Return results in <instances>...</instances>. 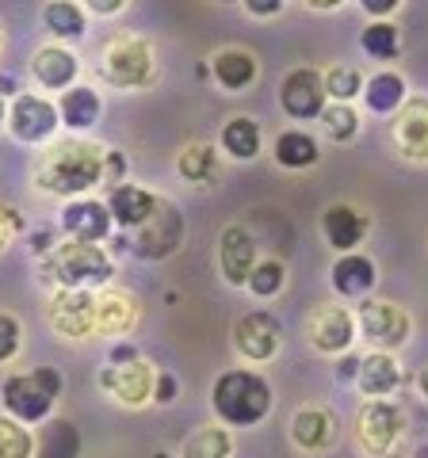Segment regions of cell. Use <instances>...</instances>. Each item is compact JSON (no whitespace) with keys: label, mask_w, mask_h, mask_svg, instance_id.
I'll use <instances>...</instances> for the list:
<instances>
[{"label":"cell","mask_w":428,"mask_h":458,"mask_svg":"<svg viewBox=\"0 0 428 458\" xmlns=\"http://www.w3.org/2000/svg\"><path fill=\"white\" fill-rule=\"evenodd\" d=\"M306 8H313V12H337L345 0H303Z\"/></svg>","instance_id":"48"},{"label":"cell","mask_w":428,"mask_h":458,"mask_svg":"<svg viewBox=\"0 0 428 458\" xmlns=\"http://www.w3.org/2000/svg\"><path fill=\"white\" fill-rule=\"evenodd\" d=\"M0 47H4V27H0Z\"/></svg>","instance_id":"54"},{"label":"cell","mask_w":428,"mask_h":458,"mask_svg":"<svg viewBox=\"0 0 428 458\" xmlns=\"http://www.w3.org/2000/svg\"><path fill=\"white\" fill-rule=\"evenodd\" d=\"M390 138L406 161H428V96H406V104L398 107V119L390 126Z\"/></svg>","instance_id":"15"},{"label":"cell","mask_w":428,"mask_h":458,"mask_svg":"<svg viewBox=\"0 0 428 458\" xmlns=\"http://www.w3.org/2000/svg\"><path fill=\"white\" fill-rule=\"evenodd\" d=\"M0 96H12V99H16V96H20V84L12 81V77H0Z\"/></svg>","instance_id":"49"},{"label":"cell","mask_w":428,"mask_h":458,"mask_svg":"<svg viewBox=\"0 0 428 458\" xmlns=\"http://www.w3.org/2000/svg\"><path fill=\"white\" fill-rule=\"evenodd\" d=\"M131 360H138V348L134 344H126V340H119L116 348H111V355H107V363H131Z\"/></svg>","instance_id":"46"},{"label":"cell","mask_w":428,"mask_h":458,"mask_svg":"<svg viewBox=\"0 0 428 458\" xmlns=\"http://www.w3.org/2000/svg\"><path fill=\"white\" fill-rule=\"evenodd\" d=\"M355 443L360 451L371 458H398L406 443V412L387 397H367L360 409H355Z\"/></svg>","instance_id":"6"},{"label":"cell","mask_w":428,"mask_h":458,"mask_svg":"<svg viewBox=\"0 0 428 458\" xmlns=\"http://www.w3.org/2000/svg\"><path fill=\"white\" fill-rule=\"evenodd\" d=\"M272 153H276L279 168H295V172L313 168V165L321 161V146H318V138L306 134V131H283V134L272 141Z\"/></svg>","instance_id":"31"},{"label":"cell","mask_w":428,"mask_h":458,"mask_svg":"<svg viewBox=\"0 0 428 458\" xmlns=\"http://www.w3.org/2000/svg\"><path fill=\"white\" fill-rule=\"evenodd\" d=\"M153 458H173V454H168V451H157V454H153Z\"/></svg>","instance_id":"53"},{"label":"cell","mask_w":428,"mask_h":458,"mask_svg":"<svg viewBox=\"0 0 428 458\" xmlns=\"http://www.w3.org/2000/svg\"><path fill=\"white\" fill-rule=\"evenodd\" d=\"M176 390H180V386H176V378L168 375V370H161V375L153 378V401H157V405H173Z\"/></svg>","instance_id":"42"},{"label":"cell","mask_w":428,"mask_h":458,"mask_svg":"<svg viewBox=\"0 0 428 458\" xmlns=\"http://www.w3.org/2000/svg\"><path fill=\"white\" fill-rule=\"evenodd\" d=\"M321 81H325V96L337 99V104H352V99L364 92V77H360V69H352V65L325 69Z\"/></svg>","instance_id":"37"},{"label":"cell","mask_w":428,"mask_h":458,"mask_svg":"<svg viewBox=\"0 0 428 458\" xmlns=\"http://www.w3.org/2000/svg\"><path fill=\"white\" fill-rule=\"evenodd\" d=\"M210 409L226 428H253L272 412V386L256 370H226L210 386Z\"/></svg>","instance_id":"2"},{"label":"cell","mask_w":428,"mask_h":458,"mask_svg":"<svg viewBox=\"0 0 428 458\" xmlns=\"http://www.w3.org/2000/svg\"><path fill=\"white\" fill-rule=\"evenodd\" d=\"M398 4H402V0H360V8L367 12L371 20H387V16H394Z\"/></svg>","instance_id":"44"},{"label":"cell","mask_w":428,"mask_h":458,"mask_svg":"<svg viewBox=\"0 0 428 458\" xmlns=\"http://www.w3.org/2000/svg\"><path fill=\"white\" fill-rule=\"evenodd\" d=\"M47 321L62 340L96 336V291H84V286H58L47 302Z\"/></svg>","instance_id":"8"},{"label":"cell","mask_w":428,"mask_h":458,"mask_svg":"<svg viewBox=\"0 0 428 458\" xmlns=\"http://www.w3.org/2000/svg\"><path fill=\"white\" fill-rule=\"evenodd\" d=\"M42 276L54 286H84V291H99L116 276V260L107 256L104 245L92 241H62L42 256Z\"/></svg>","instance_id":"3"},{"label":"cell","mask_w":428,"mask_h":458,"mask_svg":"<svg viewBox=\"0 0 428 458\" xmlns=\"http://www.w3.org/2000/svg\"><path fill=\"white\" fill-rule=\"evenodd\" d=\"M406 96H409L406 77L394 73V69H382V73L367 77V81H364V92H360L364 107L375 111V114H394L398 107L406 104Z\"/></svg>","instance_id":"28"},{"label":"cell","mask_w":428,"mask_h":458,"mask_svg":"<svg viewBox=\"0 0 428 458\" xmlns=\"http://www.w3.org/2000/svg\"><path fill=\"white\" fill-rule=\"evenodd\" d=\"M318 119H321L325 134H330L333 141H352L355 134H360V114H355L352 104H337V99H330Z\"/></svg>","instance_id":"35"},{"label":"cell","mask_w":428,"mask_h":458,"mask_svg":"<svg viewBox=\"0 0 428 458\" xmlns=\"http://www.w3.org/2000/svg\"><path fill=\"white\" fill-rule=\"evenodd\" d=\"M306 336L318 352L325 355H340L355 344V313L348 306L337 302H321L313 306V313L306 318Z\"/></svg>","instance_id":"14"},{"label":"cell","mask_w":428,"mask_h":458,"mask_svg":"<svg viewBox=\"0 0 428 458\" xmlns=\"http://www.w3.org/2000/svg\"><path fill=\"white\" fill-rule=\"evenodd\" d=\"M23 229V214L16 207H8V203H0V252H4L12 245V237H16Z\"/></svg>","instance_id":"40"},{"label":"cell","mask_w":428,"mask_h":458,"mask_svg":"<svg viewBox=\"0 0 428 458\" xmlns=\"http://www.w3.org/2000/svg\"><path fill=\"white\" fill-rule=\"evenodd\" d=\"M367 229H371L367 214L360 207H352V203H333L321 214V237L333 252H355L364 245Z\"/></svg>","instance_id":"18"},{"label":"cell","mask_w":428,"mask_h":458,"mask_svg":"<svg viewBox=\"0 0 428 458\" xmlns=\"http://www.w3.org/2000/svg\"><path fill=\"white\" fill-rule=\"evenodd\" d=\"M8 123V104H4V96H0V126Z\"/></svg>","instance_id":"51"},{"label":"cell","mask_w":428,"mask_h":458,"mask_svg":"<svg viewBox=\"0 0 428 458\" xmlns=\"http://www.w3.org/2000/svg\"><path fill=\"white\" fill-rule=\"evenodd\" d=\"M222 4H237V0H222Z\"/></svg>","instance_id":"55"},{"label":"cell","mask_w":428,"mask_h":458,"mask_svg":"<svg viewBox=\"0 0 428 458\" xmlns=\"http://www.w3.org/2000/svg\"><path fill=\"white\" fill-rule=\"evenodd\" d=\"M413 458H428V443H421V447L413 451Z\"/></svg>","instance_id":"52"},{"label":"cell","mask_w":428,"mask_h":458,"mask_svg":"<svg viewBox=\"0 0 428 458\" xmlns=\"http://www.w3.org/2000/svg\"><path fill=\"white\" fill-rule=\"evenodd\" d=\"M35 458H81V428L65 417H47L35 439Z\"/></svg>","instance_id":"27"},{"label":"cell","mask_w":428,"mask_h":458,"mask_svg":"<svg viewBox=\"0 0 428 458\" xmlns=\"http://www.w3.org/2000/svg\"><path fill=\"white\" fill-rule=\"evenodd\" d=\"M360 47L364 54H371L375 62H394L402 54V31L390 23V20H371L360 35Z\"/></svg>","instance_id":"33"},{"label":"cell","mask_w":428,"mask_h":458,"mask_svg":"<svg viewBox=\"0 0 428 458\" xmlns=\"http://www.w3.org/2000/svg\"><path fill=\"white\" fill-rule=\"evenodd\" d=\"M283 4H287V0H241V8H245L253 20H272L283 12Z\"/></svg>","instance_id":"41"},{"label":"cell","mask_w":428,"mask_h":458,"mask_svg":"<svg viewBox=\"0 0 428 458\" xmlns=\"http://www.w3.org/2000/svg\"><path fill=\"white\" fill-rule=\"evenodd\" d=\"M62 397V375L54 367H35L27 375H8L0 382V405L20 424H42Z\"/></svg>","instance_id":"4"},{"label":"cell","mask_w":428,"mask_h":458,"mask_svg":"<svg viewBox=\"0 0 428 458\" xmlns=\"http://www.w3.org/2000/svg\"><path fill=\"white\" fill-rule=\"evenodd\" d=\"M261 146H264L261 123L249 119V114H234V119L222 126V149H226V157H234V161H256Z\"/></svg>","instance_id":"30"},{"label":"cell","mask_w":428,"mask_h":458,"mask_svg":"<svg viewBox=\"0 0 428 458\" xmlns=\"http://www.w3.org/2000/svg\"><path fill=\"white\" fill-rule=\"evenodd\" d=\"M81 77V57L62 47V42H47L31 54V81L47 92H65L69 84H77Z\"/></svg>","instance_id":"16"},{"label":"cell","mask_w":428,"mask_h":458,"mask_svg":"<svg viewBox=\"0 0 428 458\" xmlns=\"http://www.w3.org/2000/svg\"><path fill=\"white\" fill-rule=\"evenodd\" d=\"M283 348V325L268 310H249L241 313L234 325V352L249 363H268L276 360Z\"/></svg>","instance_id":"10"},{"label":"cell","mask_w":428,"mask_h":458,"mask_svg":"<svg viewBox=\"0 0 428 458\" xmlns=\"http://www.w3.org/2000/svg\"><path fill=\"white\" fill-rule=\"evenodd\" d=\"M42 23H47V31L62 42H77L89 35V16H84V8L77 0H50L47 8H42Z\"/></svg>","instance_id":"32"},{"label":"cell","mask_w":428,"mask_h":458,"mask_svg":"<svg viewBox=\"0 0 428 458\" xmlns=\"http://www.w3.org/2000/svg\"><path fill=\"white\" fill-rule=\"evenodd\" d=\"M417 390H421V397L428 401V367L421 370V375H417Z\"/></svg>","instance_id":"50"},{"label":"cell","mask_w":428,"mask_h":458,"mask_svg":"<svg viewBox=\"0 0 428 458\" xmlns=\"http://www.w3.org/2000/svg\"><path fill=\"white\" fill-rule=\"evenodd\" d=\"M210 73L226 92H245L249 84L261 77V65H256V57L249 50L230 47V50H218L210 57Z\"/></svg>","instance_id":"26"},{"label":"cell","mask_w":428,"mask_h":458,"mask_svg":"<svg viewBox=\"0 0 428 458\" xmlns=\"http://www.w3.org/2000/svg\"><path fill=\"white\" fill-rule=\"evenodd\" d=\"M364 397H390L398 386H402V367H398L394 352H379L371 348L367 355H360V375H355Z\"/></svg>","instance_id":"23"},{"label":"cell","mask_w":428,"mask_h":458,"mask_svg":"<svg viewBox=\"0 0 428 458\" xmlns=\"http://www.w3.org/2000/svg\"><path fill=\"white\" fill-rule=\"evenodd\" d=\"M153 378H157V370L141 360H131V363H107L104 370H99V390L111 394L119 401V405L126 409H141V405H150L153 401Z\"/></svg>","instance_id":"11"},{"label":"cell","mask_w":428,"mask_h":458,"mask_svg":"<svg viewBox=\"0 0 428 458\" xmlns=\"http://www.w3.org/2000/svg\"><path fill=\"white\" fill-rule=\"evenodd\" d=\"M54 245H58V241H54L50 229H42V233H35V237H31V249H35V256H47Z\"/></svg>","instance_id":"47"},{"label":"cell","mask_w":428,"mask_h":458,"mask_svg":"<svg viewBox=\"0 0 428 458\" xmlns=\"http://www.w3.org/2000/svg\"><path fill=\"white\" fill-rule=\"evenodd\" d=\"M0 458H35V436L16 417H0Z\"/></svg>","instance_id":"36"},{"label":"cell","mask_w":428,"mask_h":458,"mask_svg":"<svg viewBox=\"0 0 428 458\" xmlns=\"http://www.w3.org/2000/svg\"><path fill=\"white\" fill-rule=\"evenodd\" d=\"M291 443L306 454H321L337 443V417L325 405H303L291 417Z\"/></svg>","instance_id":"19"},{"label":"cell","mask_w":428,"mask_h":458,"mask_svg":"<svg viewBox=\"0 0 428 458\" xmlns=\"http://www.w3.org/2000/svg\"><path fill=\"white\" fill-rule=\"evenodd\" d=\"M126 4H131V0H84V8L96 12V16H119Z\"/></svg>","instance_id":"45"},{"label":"cell","mask_w":428,"mask_h":458,"mask_svg":"<svg viewBox=\"0 0 428 458\" xmlns=\"http://www.w3.org/2000/svg\"><path fill=\"white\" fill-rule=\"evenodd\" d=\"M330 279H333V291L337 294H345V298H364L371 286L379 283V267L371 256L364 252H340L337 256V264L330 271Z\"/></svg>","instance_id":"25"},{"label":"cell","mask_w":428,"mask_h":458,"mask_svg":"<svg viewBox=\"0 0 428 458\" xmlns=\"http://www.w3.org/2000/svg\"><path fill=\"white\" fill-rule=\"evenodd\" d=\"M8 131L16 141H23V146H47V141H54V134H58V104L47 96H35V92H20L16 99H12L8 107Z\"/></svg>","instance_id":"9"},{"label":"cell","mask_w":428,"mask_h":458,"mask_svg":"<svg viewBox=\"0 0 428 458\" xmlns=\"http://www.w3.org/2000/svg\"><path fill=\"white\" fill-rule=\"evenodd\" d=\"M99 114H104V99H99V92L92 89V84H69V89L62 92L58 99V119L69 134H84L92 131V126L99 123Z\"/></svg>","instance_id":"22"},{"label":"cell","mask_w":428,"mask_h":458,"mask_svg":"<svg viewBox=\"0 0 428 458\" xmlns=\"http://www.w3.org/2000/svg\"><path fill=\"white\" fill-rule=\"evenodd\" d=\"M180 241H184V214L161 199L153 218L146 225H138V237L131 241V249L138 260H165V256H173L180 249Z\"/></svg>","instance_id":"12"},{"label":"cell","mask_w":428,"mask_h":458,"mask_svg":"<svg viewBox=\"0 0 428 458\" xmlns=\"http://www.w3.org/2000/svg\"><path fill=\"white\" fill-rule=\"evenodd\" d=\"M409 333H413V321L398 302L367 298V302H360V310H355V336H364L371 348H379V352L406 348Z\"/></svg>","instance_id":"7"},{"label":"cell","mask_w":428,"mask_h":458,"mask_svg":"<svg viewBox=\"0 0 428 458\" xmlns=\"http://www.w3.org/2000/svg\"><path fill=\"white\" fill-rule=\"evenodd\" d=\"M325 104H330V96H325V81H321V73L313 65H298L279 81V107L287 111L291 119H298V123L318 119Z\"/></svg>","instance_id":"13"},{"label":"cell","mask_w":428,"mask_h":458,"mask_svg":"<svg viewBox=\"0 0 428 458\" xmlns=\"http://www.w3.org/2000/svg\"><path fill=\"white\" fill-rule=\"evenodd\" d=\"M161 207V195H153L138 183H116L107 195V210H111V222L119 229H138L153 218V210Z\"/></svg>","instance_id":"21"},{"label":"cell","mask_w":428,"mask_h":458,"mask_svg":"<svg viewBox=\"0 0 428 458\" xmlns=\"http://www.w3.org/2000/svg\"><path fill=\"white\" fill-rule=\"evenodd\" d=\"M176 176L184 183H195V188H210L218 183V153L207 141H188L176 153Z\"/></svg>","instance_id":"29"},{"label":"cell","mask_w":428,"mask_h":458,"mask_svg":"<svg viewBox=\"0 0 428 458\" xmlns=\"http://www.w3.org/2000/svg\"><path fill=\"white\" fill-rule=\"evenodd\" d=\"M256 264V237L245 225H226L218 237V267L230 286H245L249 271Z\"/></svg>","instance_id":"20"},{"label":"cell","mask_w":428,"mask_h":458,"mask_svg":"<svg viewBox=\"0 0 428 458\" xmlns=\"http://www.w3.org/2000/svg\"><path fill=\"white\" fill-rule=\"evenodd\" d=\"M230 454H234L230 428L207 424V428H199L195 436H188V443H184V454H180V458H230Z\"/></svg>","instance_id":"34"},{"label":"cell","mask_w":428,"mask_h":458,"mask_svg":"<svg viewBox=\"0 0 428 458\" xmlns=\"http://www.w3.org/2000/svg\"><path fill=\"white\" fill-rule=\"evenodd\" d=\"M138 325V302L126 291H107L99 286L96 294V333L99 336H126Z\"/></svg>","instance_id":"24"},{"label":"cell","mask_w":428,"mask_h":458,"mask_svg":"<svg viewBox=\"0 0 428 458\" xmlns=\"http://www.w3.org/2000/svg\"><path fill=\"white\" fill-rule=\"evenodd\" d=\"M104 161H107V149L89 138L73 134L62 141H47V149L35 161V188L47 195L81 199L96 183H104Z\"/></svg>","instance_id":"1"},{"label":"cell","mask_w":428,"mask_h":458,"mask_svg":"<svg viewBox=\"0 0 428 458\" xmlns=\"http://www.w3.org/2000/svg\"><path fill=\"white\" fill-rule=\"evenodd\" d=\"M157 73V62H153V47L150 38L131 35V31H119L104 42L99 50V77H104L111 89H146Z\"/></svg>","instance_id":"5"},{"label":"cell","mask_w":428,"mask_h":458,"mask_svg":"<svg viewBox=\"0 0 428 458\" xmlns=\"http://www.w3.org/2000/svg\"><path fill=\"white\" fill-rule=\"evenodd\" d=\"M283 283H287V267L279 260H256L245 286L253 291V298H276L283 291Z\"/></svg>","instance_id":"38"},{"label":"cell","mask_w":428,"mask_h":458,"mask_svg":"<svg viewBox=\"0 0 428 458\" xmlns=\"http://www.w3.org/2000/svg\"><path fill=\"white\" fill-rule=\"evenodd\" d=\"M337 382H355V375H360V355H352V352H340V360H337Z\"/></svg>","instance_id":"43"},{"label":"cell","mask_w":428,"mask_h":458,"mask_svg":"<svg viewBox=\"0 0 428 458\" xmlns=\"http://www.w3.org/2000/svg\"><path fill=\"white\" fill-rule=\"evenodd\" d=\"M111 210L107 203H99V199H69L65 210H62V233L69 241H92V245H99V241L111 237Z\"/></svg>","instance_id":"17"},{"label":"cell","mask_w":428,"mask_h":458,"mask_svg":"<svg viewBox=\"0 0 428 458\" xmlns=\"http://www.w3.org/2000/svg\"><path fill=\"white\" fill-rule=\"evenodd\" d=\"M23 348V325L12 313H0V363H12Z\"/></svg>","instance_id":"39"}]
</instances>
